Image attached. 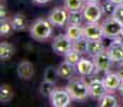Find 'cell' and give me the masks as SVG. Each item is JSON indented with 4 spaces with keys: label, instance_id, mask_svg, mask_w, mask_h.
Instances as JSON below:
<instances>
[{
    "label": "cell",
    "instance_id": "cell-23",
    "mask_svg": "<svg viewBox=\"0 0 123 107\" xmlns=\"http://www.w3.org/2000/svg\"><path fill=\"white\" fill-rule=\"evenodd\" d=\"M59 74H58V69L55 68L53 65H48L44 71V80H47V82H50L56 84V82L58 80Z\"/></svg>",
    "mask_w": 123,
    "mask_h": 107
},
{
    "label": "cell",
    "instance_id": "cell-18",
    "mask_svg": "<svg viewBox=\"0 0 123 107\" xmlns=\"http://www.w3.org/2000/svg\"><path fill=\"white\" fill-rule=\"evenodd\" d=\"M65 34L74 42L80 38H84V27L81 25H68Z\"/></svg>",
    "mask_w": 123,
    "mask_h": 107
},
{
    "label": "cell",
    "instance_id": "cell-21",
    "mask_svg": "<svg viewBox=\"0 0 123 107\" xmlns=\"http://www.w3.org/2000/svg\"><path fill=\"white\" fill-rule=\"evenodd\" d=\"M85 20L82 10L78 11H70L68 17V25H81Z\"/></svg>",
    "mask_w": 123,
    "mask_h": 107
},
{
    "label": "cell",
    "instance_id": "cell-6",
    "mask_svg": "<svg viewBox=\"0 0 123 107\" xmlns=\"http://www.w3.org/2000/svg\"><path fill=\"white\" fill-rule=\"evenodd\" d=\"M50 104L54 107H68L70 106L72 97L67 89H57L55 88L53 92H51L50 96Z\"/></svg>",
    "mask_w": 123,
    "mask_h": 107
},
{
    "label": "cell",
    "instance_id": "cell-32",
    "mask_svg": "<svg viewBox=\"0 0 123 107\" xmlns=\"http://www.w3.org/2000/svg\"><path fill=\"white\" fill-rule=\"evenodd\" d=\"M50 1L51 0H32V2L35 4H46Z\"/></svg>",
    "mask_w": 123,
    "mask_h": 107
},
{
    "label": "cell",
    "instance_id": "cell-1",
    "mask_svg": "<svg viewBox=\"0 0 123 107\" xmlns=\"http://www.w3.org/2000/svg\"><path fill=\"white\" fill-rule=\"evenodd\" d=\"M30 34L35 41H46L53 34V25L48 19L39 18L30 27Z\"/></svg>",
    "mask_w": 123,
    "mask_h": 107
},
{
    "label": "cell",
    "instance_id": "cell-17",
    "mask_svg": "<svg viewBox=\"0 0 123 107\" xmlns=\"http://www.w3.org/2000/svg\"><path fill=\"white\" fill-rule=\"evenodd\" d=\"M105 49L103 43V39L101 40H88V46H87V54L90 57H94L100 51Z\"/></svg>",
    "mask_w": 123,
    "mask_h": 107
},
{
    "label": "cell",
    "instance_id": "cell-38",
    "mask_svg": "<svg viewBox=\"0 0 123 107\" xmlns=\"http://www.w3.org/2000/svg\"><path fill=\"white\" fill-rule=\"evenodd\" d=\"M122 105H123V97H122Z\"/></svg>",
    "mask_w": 123,
    "mask_h": 107
},
{
    "label": "cell",
    "instance_id": "cell-28",
    "mask_svg": "<svg viewBox=\"0 0 123 107\" xmlns=\"http://www.w3.org/2000/svg\"><path fill=\"white\" fill-rule=\"evenodd\" d=\"M101 6H102L103 13L105 14V15L111 16L113 14V12H115V9H116V6H117V4H115L112 1H110V0H104V1L102 2Z\"/></svg>",
    "mask_w": 123,
    "mask_h": 107
},
{
    "label": "cell",
    "instance_id": "cell-35",
    "mask_svg": "<svg viewBox=\"0 0 123 107\" xmlns=\"http://www.w3.org/2000/svg\"><path fill=\"white\" fill-rule=\"evenodd\" d=\"M112 1L115 4H120V3H123V0H110Z\"/></svg>",
    "mask_w": 123,
    "mask_h": 107
},
{
    "label": "cell",
    "instance_id": "cell-25",
    "mask_svg": "<svg viewBox=\"0 0 123 107\" xmlns=\"http://www.w3.org/2000/svg\"><path fill=\"white\" fill-rule=\"evenodd\" d=\"M87 46H88V39H86L84 37L73 42L72 48H74L76 51H78L80 55H84V54H87Z\"/></svg>",
    "mask_w": 123,
    "mask_h": 107
},
{
    "label": "cell",
    "instance_id": "cell-26",
    "mask_svg": "<svg viewBox=\"0 0 123 107\" xmlns=\"http://www.w3.org/2000/svg\"><path fill=\"white\" fill-rule=\"evenodd\" d=\"M55 90V84L47 80H43L40 85V93L42 94V96L49 97L51 94V92Z\"/></svg>",
    "mask_w": 123,
    "mask_h": 107
},
{
    "label": "cell",
    "instance_id": "cell-19",
    "mask_svg": "<svg viewBox=\"0 0 123 107\" xmlns=\"http://www.w3.org/2000/svg\"><path fill=\"white\" fill-rule=\"evenodd\" d=\"M15 53V48H14L13 44L9 42H1L0 43V59L3 61L10 59Z\"/></svg>",
    "mask_w": 123,
    "mask_h": 107
},
{
    "label": "cell",
    "instance_id": "cell-9",
    "mask_svg": "<svg viewBox=\"0 0 123 107\" xmlns=\"http://www.w3.org/2000/svg\"><path fill=\"white\" fill-rule=\"evenodd\" d=\"M108 54L111 58L112 62H123V39L121 37L113 39L112 42L107 47Z\"/></svg>",
    "mask_w": 123,
    "mask_h": 107
},
{
    "label": "cell",
    "instance_id": "cell-5",
    "mask_svg": "<svg viewBox=\"0 0 123 107\" xmlns=\"http://www.w3.org/2000/svg\"><path fill=\"white\" fill-rule=\"evenodd\" d=\"M73 47V41L67 34H58L51 41V48L58 55L64 56Z\"/></svg>",
    "mask_w": 123,
    "mask_h": 107
},
{
    "label": "cell",
    "instance_id": "cell-11",
    "mask_svg": "<svg viewBox=\"0 0 123 107\" xmlns=\"http://www.w3.org/2000/svg\"><path fill=\"white\" fill-rule=\"evenodd\" d=\"M84 37L88 40H101L104 38L102 24L86 23L84 26Z\"/></svg>",
    "mask_w": 123,
    "mask_h": 107
},
{
    "label": "cell",
    "instance_id": "cell-4",
    "mask_svg": "<svg viewBox=\"0 0 123 107\" xmlns=\"http://www.w3.org/2000/svg\"><path fill=\"white\" fill-rule=\"evenodd\" d=\"M82 14L86 23H98L104 15L102 6L98 2H86L82 8Z\"/></svg>",
    "mask_w": 123,
    "mask_h": 107
},
{
    "label": "cell",
    "instance_id": "cell-14",
    "mask_svg": "<svg viewBox=\"0 0 123 107\" xmlns=\"http://www.w3.org/2000/svg\"><path fill=\"white\" fill-rule=\"evenodd\" d=\"M76 70L81 76H90L95 72V65H94L93 60L80 58L78 63L76 64Z\"/></svg>",
    "mask_w": 123,
    "mask_h": 107
},
{
    "label": "cell",
    "instance_id": "cell-22",
    "mask_svg": "<svg viewBox=\"0 0 123 107\" xmlns=\"http://www.w3.org/2000/svg\"><path fill=\"white\" fill-rule=\"evenodd\" d=\"M98 106L100 107H117L119 106L117 97L112 94H105L98 100Z\"/></svg>",
    "mask_w": 123,
    "mask_h": 107
},
{
    "label": "cell",
    "instance_id": "cell-15",
    "mask_svg": "<svg viewBox=\"0 0 123 107\" xmlns=\"http://www.w3.org/2000/svg\"><path fill=\"white\" fill-rule=\"evenodd\" d=\"M10 20L13 30H15V31H24L28 28V19L26 15H24L22 13H17L13 15Z\"/></svg>",
    "mask_w": 123,
    "mask_h": 107
},
{
    "label": "cell",
    "instance_id": "cell-2",
    "mask_svg": "<svg viewBox=\"0 0 123 107\" xmlns=\"http://www.w3.org/2000/svg\"><path fill=\"white\" fill-rule=\"evenodd\" d=\"M65 89L68 91L71 97L76 101H85L90 96L89 85L84 79H71Z\"/></svg>",
    "mask_w": 123,
    "mask_h": 107
},
{
    "label": "cell",
    "instance_id": "cell-24",
    "mask_svg": "<svg viewBox=\"0 0 123 107\" xmlns=\"http://www.w3.org/2000/svg\"><path fill=\"white\" fill-rule=\"evenodd\" d=\"M86 0H64V6L68 11H78L82 10Z\"/></svg>",
    "mask_w": 123,
    "mask_h": 107
},
{
    "label": "cell",
    "instance_id": "cell-30",
    "mask_svg": "<svg viewBox=\"0 0 123 107\" xmlns=\"http://www.w3.org/2000/svg\"><path fill=\"white\" fill-rule=\"evenodd\" d=\"M112 16H115L117 19H119L120 21L123 23V3L117 4L115 9V12H113Z\"/></svg>",
    "mask_w": 123,
    "mask_h": 107
},
{
    "label": "cell",
    "instance_id": "cell-7",
    "mask_svg": "<svg viewBox=\"0 0 123 107\" xmlns=\"http://www.w3.org/2000/svg\"><path fill=\"white\" fill-rule=\"evenodd\" d=\"M68 9L62 6H57L49 13L47 16V19L50 21V24L55 27H64L68 24Z\"/></svg>",
    "mask_w": 123,
    "mask_h": 107
},
{
    "label": "cell",
    "instance_id": "cell-13",
    "mask_svg": "<svg viewBox=\"0 0 123 107\" xmlns=\"http://www.w3.org/2000/svg\"><path fill=\"white\" fill-rule=\"evenodd\" d=\"M102 79H103L104 85L106 86L108 91H116V90H118V88H119V86L122 82L121 77L119 76L118 73L109 72V71L107 73H105V75H104V77Z\"/></svg>",
    "mask_w": 123,
    "mask_h": 107
},
{
    "label": "cell",
    "instance_id": "cell-27",
    "mask_svg": "<svg viewBox=\"0 0 123 107\" xmlns=\"http://www.w3.org/2000/svg\"><path fill=\"white\" fill-rule=\"evenodd\" d=\"M80 56H81V55H80L78 51H76L74 48H71L70 50L64 55V60L68 63L73 64V65H76V64L78 63V61L80 60V58H81Z\"/></svg>",
    "mask_w": 123,
    "mask_h": 107
},
{
    "label": "cell",
    "instance_id": "cell-37",
    "mask_svg": "<svg viewBox=\"0 0 123 107\" xmlns=\"http://www.w3.org/2000/svg\"><path fill=\"white\" fill-rule=\"evenodd\" d=\"M120 37L123 39V27H122V29H121V32H120Z\"/></svg>",
    "mask_w": 123,
    "mask_h": 107
},
{
    "label": "cell",
    "instance_id": "cell-34",
    "mask_svg": "<svg viewBox=\"0 0 123 107\" xmlns=\"http://www.w3.org/2000/svg\"><path fill=\"white\" fill-rule=\"evenodd\" d=\"M118 74L121 77V79L123 80V62H121V65L119 66V71H118Z\"/></svg>",
    "mask_w": 123,
    "mask_h": 107
},
{
    "label": "cell",
    "instance_id": "cell-3",
    "mask_svg": "<svg viewBox=\"0 0 123 107\" xmlns=\"http://www.w3.org/2000/svg\"><path fill=\"white\" fill-rule=\"evenodd\" d=\"M123 27V23L115 17V16H108L105 20L102 23L104 38L108 39H117L120 37V32Z\"/></svg>",
    "mask_w": 123,
    "mask_h": 107
},
{
    "label": "cell",
    "instance_id": "cell-8",
    "mask_svg": "<svg viewBox=\"0 0 123 107\" xmlns=\"http://www.w3.org/2000/svg\"><path fill=\"white\" fill-rule=\"evenodd\" d=\"M92 59H93L94 65H95V72L98 71V72H102V73H107L109 71L112 60L110 58L109 54H108L107 48L103 49L98 55L92 57Z\"/></svg>",
    "mask_w": 123,
    "mask_h": 107
},
{
    "label": "cell",
    "instance_id": "cell-36",
    "mask_svg": "<svg viewBox=\"0 0 123 107\" xmlns=\"http://www.w3.org/2000/svg\"><path fill=\"white\" fill-rule=\"evenodd\" d=\"M100 0H86V2H98Z\"/></svg>",
    "mask_w": 123,
    "mask_h": 107
},
{
    "label": "cell",
    "instance_id": "cell-10",
    "mask_svg": "<svg viewBox=\"0 0 123 107\" xmlns=\"http://www.w3.org/2000/svg\"><path fill=\"white\" fill-rule=\"evenodd\" d=\"M88 85H89L90 96L95 100H100L102 96L107 94L108 92V89L104 85L103 79H100V78H92L88 82Z\"/></svg>",
    "mask_w": 123,
    "mask_h": 107
},
{
    "label": "cell",
    "instance_id": "cell-12",
    "mask_svg": "<svg viewBox=\"0 0 123 107\" xmlns=\"http://www.w3.org/2000/svg\"><path fill=\"white\" fill-rule=\"evenodd\" d=\"M17 76L23 80H30L34 75V66L30 61L23 60L17 64Z\"/></svg>",
    "mask_w": 123,
    "mask_h": 107
},
{
    "label": "cell",
    "instance_id": "cell-33",
    "mask_svg": "<svg viewBox=\"0 0 123 107\" xmlns=\"http://www.w3.org/2000/svg\"><path fill=\"white\" fill-rule=\"evenodd\" d=\"M117 91L119 92L120 96L123 97V80L121 82V84H120V86H119V88H118V90H117Z\"/></svg>",
    "mask_w": 123,
    "mask_h": 107
},
{
    "label": "cell",
    "instance_id": "cell-20",
    "mask_svg": "<svg viewBox=\"0 0 123 107\" xmlns=\"http://www.w3.org/2000/svg\"><path fill=\"white\" fill-rule=\"evenodd\" d=\"M14 91L12 87L8 84H2L0 87V102L3 104H6L13 99Z\"/></svg>",
    "mask_w": 123,
    "mask_h": 107
},
{
    "label": "cell",
    "instance_id": "cell-29",
    "mask_svg": "<svg viewBox=\"0 0 123 107\" xmlns=\"http://www.w3.org/2000/svg\"><path fill=\"white\" fill-rule=\"evenodd\" d=\"M12 30H13V27H12L11 20H8L6 18L1 19V23H0V34H1V37L9 35Z\"/></svg>",
    "mask_w": 123,
    "mask_h": 107
},
{
    "label": "cell",
    "instance_id": "cell-16",
    "mask_svg": "<svg viewBox=\"0 0 123 107\" xmlns=\"http://www.w3.org/2000/svg\"><path fill=\"white\" fill-rule=\"evenodd\" d=\"M58 74L59 77L62 78V79H70L73 76V74L75 73V69L76 65H73V64L67 62V61H63L59 64L58 68Z\"/></svg>",
    "mask_w": 123,
    "mask_h": 107
},
{
    "label": "cell",
    "instance_id": "cell-31",
    "mask_svg": "<svg viewBox=\"0 0 123 107\" xmlns=\"http://www.w3.org/2000/svg\"><path fill=\"white\" fill-rule=\"evenodd\" d=\"M0 17H1V19L6 18V8L3 3H1V6H0Z\"/></svg>",
    "mask_w": 123,
    "mask_h": 107
}]
</instances>
